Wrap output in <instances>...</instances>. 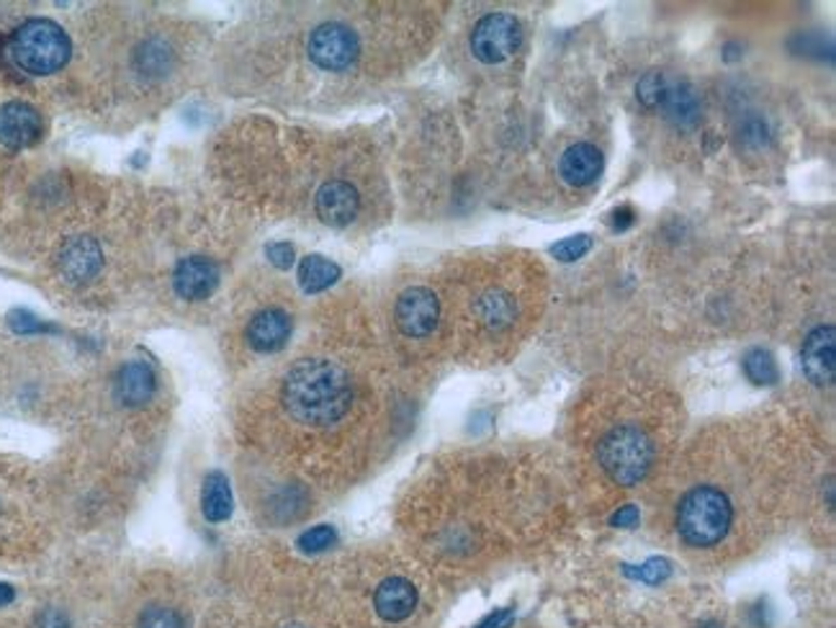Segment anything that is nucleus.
I'll return each instance as SVG.
<instances>
[{
  "label": "nucleus",
  "mask_w": 836,
  "mask_h": 628,
  "mask_svg": "<svg viewBox=\"0 0 836 628\" xmlns=\"http://www.w3.org/2000/svg\"><path fill=\"white\" fill-rule=\"evenodd\" d=\"M659 109L664 111V116H667L672 124L696 126L700 122V109H703V106H700L698 90L692 88L690 83L672 81L669 77L667 94H664V101Z\"/></svg>",
  "instance_id": "17"
},
{
  "label": "nucleus",
  "mask_w": 836,
  "mask_h": 628,
  "mask_svg": "<svg viewBox=\"0 0 836 628\" xmlns=\"http://www.w3.org/2000/svg\"><path fill=\"white\" fill-rule=\"evenodd\" d=\"M139 628H183V620L173 608H165V605H150V608L142 611Z\"/></svg>",
  "instance_id": "26"
},
{
  "label": "nucleus",
  "mask_w": 836,
  "mask_h": 628,
  "mask_svg": "<svg viewBox=\"0 0 836 628\" xmlns=\"http://www.w3.org/2000/svg\"><path fill=\"white\" fill-rule=\"evenodd\" d=\"M11 328L16 330V333L21 335H28V333H45V330H49L47 324H41L37 317L24 312V309H19V312L11 315Z\"/></svg>",
  "instance_id": "29"
},
{
  "label": "nucleus",
  "mask_w": 836,
  "mask_h": 628,
  "mask_svg": "<svg viewBox=\"0 0 836 628\" xmlns=\"http://www.w3.org/2000/svg\"><path fill=\"white\" fill-rule=\"evenodd\" d=\"M41 628H70L67 626V620H65V616H62V613H45V616H41Z\"/></svg>",
  "instance_id": "33"
},
{
  "label": "nucleus",
  "mask_w": 836,
  "mask_h": 628,
  "mask_svg": "<svg viewBox=\"0 0 836 628\" xmlns=\"http://www.w3.org/2000/svg\"><path fill=\"white\" fill-rule=\"evenodd\" d=\"M170 65H173V49H170L162 39L142 41L137 54H134V67L147 77L165 75Z\"/></svg>",
  "instance_id": "20"
},
{
  "label": "nucleus",
  "mask_w": 836,
  "mask_h": 628,
  "mask_svg": "<svg viewBox=\"0 0 836 628\" xmlns=\"http://www.w3.org/2000/svg\"><path fill=\"white\" fill-rule=\"evenodd\" d=\"M636 524H639V507L636 505H623L611 518V526L615 528H634Z\"/></svg>",
  "instance_id": "30"
},
{
  "label": "nucleus",
  "mask_w": 836,
  "mask_h": 628,
  "mask_svg": "<svg viewBox=\"0 0 836 628\" xmlns=\"http://www.w3.org/2000/svg\"><path fill=\"white\" fill-rule=\"evenodd\" d=\"M626 575L628 577H636V580L647 582V584H659L664 582L667 577L672 575V564L667 559H649L643 562L641 567H630V564H626Z\"/></svg>",
  "instance_id": "25"
},
{
  "label": "nucleus",
  "mask_w": 836,
  "mask_h": 628,
  "mask_svg": "<svg viewBox=\"0 0 836 628\" xmlns=\"http://www.w3.org/2000/svg\"><path fill=\"white\" fill-rule=\"evenodd\" d=\"M590 250H592V237L590 235L566 237V239H562V243H556L554 248H551V253H554L558 260H564V263H574V260L585 258Z\"/></svg>",
  "instance_id": "27"
},
{
  "label": "nucleus",
  "mask_w": 836,
  "mask_h": 628,
  "mask_svg": "<svg viewBox=\"0 0 836 628\" xmlns=\"http://www.w3.org/2000/svg\"><path fill=\"white\" fill-rule=\"evenodd\" d=\"M803 371L816 386L834 384L836 377V333L832 324H821L803 343Z\"/></svg>",
  "instance_id": "11"
},
{
  "label": "nucleus",
  "mask_w": 836,
  "mask_h": 628,
  "mask_svg": "<svg viewBox=\"0 0 836 628\" xmlns=\"http://www.w3.org/2000/svg\"><path fill=\"white\" fill-rule=\"evenodd\" d=\"M394 317L407 337H425L435 330L438 317H441V305H438V296L430 288L415 286L399 296Z\"/></svg>",
  "instance_id": "7"
},
{
  "label": "nucleus",
  "mask_w": 836,
  "mask_h": 628,
  "mask_svg": "<svg viewBox=\"0 0 836 628\" xmlns=\"http://www.w3.org/2000/svg\"><path fill=\"white\" fill-rule=\"evenodd\" d=\"M360 41L356 32L345 24H322L309 37V58L317 67L330 73H343L358 60Z\"/></svg>",
  "instance_id": "6"
},
{
  "label": "nucleus",
  "mask_w": 836,
  "mask_h": 628,
  "mask_svg": "<svg viewBox=\"0 0 836 628\" xmlns=\"http://www.w3.org/2000/svg\"><path fill=\"white\" fill-rule=\"evenodd\" d=\"M335 541H337L335 528H332V526H315V528H309L307 533L299 535L296 546H299L304 554H320V552H328L330 546H335Z\"/></svg>",
  "instance_id": "24"
},
{
  "label": "nucleus",
  "mask_w": 836,
  "mask_h": 628,
  "mask_svg": "<svg viewBox=\"0 0 836 628\" xmlns=\"http://www.w3.org/2000/svg\"><path fill=\"white\" fill-rule=\"evenodd\" d=\"M558 173H562L564 183H569L574 188L590 186L602 173V152L590 143L571 145L569 150L562 155Z\"/></svg>",
  "instance_id": "16"
},
{
  "label": "nucleus",
  "mask_w": 836,
  "mask_h": 628,
  "mask_svg": "<svg viewBox=\"0 0 836 628\" xmlns=\"http://www.w3.org/2000/svg\"><path fill=\"white\" fill-rule=\"evenodd\" d=\"M286 412L304 426H332L343 420L353 405V381L348 371L328 358H304L286 373L281 384Z\"/></svg>",
  "instance_id": "1"
},
{
  "label": "nucleus",
  "mask_w": 836,
  "mask_h": 628,
  "mask_svg": "<svg viewBox=\"0 0 836 628\" xmlns=\"http://www.w3.org/2000/svg\"><path fill=\"white\" fill-rule=\"evenodd\" d=\"M700 628H721V626H718V624H713V620H711V624H703Z\"/></svg>",
  "instance_id": "35"
},
{
  "label": "nucleus",
  "mask_w": 836,
  "mask_h": 628,
  "mask_svg": "<svg viewBox=\"0 0 836 628\" xmlns=\"http://www.w3.org/2000/svg\"><path fill=\"white\" fill-rule=\"evenodd\" d=\"M317 217L330 227H348V224L358 217L360 209V196L358 190L345 181H330L317 190L315 199Z\"/></svg>",
  "instance_id": "12"
},
{
  "label": "nucleus",
  "mask_w": 836,
  "mask_h": 628,
  "mask_svg": "<svg viewBox=\"0 0 836 628\" xmlns=\"http://www.w3.org/2000/svg\"><path fill=\"white\" fill-rule=\"evenodd\" d=\"M73 45L60 24L32 19L11 37V58L28 75H52L67 65Z\"/></svg>",
  "instance_id": "2"
},
{
  "label": "nucleus",
  "mask_w": 836,
  "mask_h": 628,
  "mask_svg": "<svg viewBox=\"0 0 836 628\" xmlns=\"http://www.w3.org/2000/svg\"><path fill=\"white\" fill-rule=\"evenodd\" d=\"M732 520V503L715 487H696L677 507V531L696 549H708L724 541Z\"/></svg>",
  "instance_id": "3"
},
{
  "label": "nucleus",
  "mask_w": 836,
  "mask_h": 628,
  "mask_svg": "<svg viewBox=\"0 0 836 628\" xmlns=\"http://www.w3.org/2000/svg\"><path fill=\"white\" fill-rule=\"evenodd\" d=\"M173 288L181 299L201 301L209 299L219 288V266L211 258L190 256L175 266Z\"/></svg>",
  "instance_id": "10"
},
{
  "label": "nucleus",
  "mask_w": 836,
  "mask_h": 628,
  "mask_svg": "<svg viewBox=\"0 0 836 628\" xmlns=\"http://www.w3.org/2000/svg\"><path fill=\"white\" fill-rule=\"evenodd\" d=\"M288 335H292V317L275 307L260 309L250 320V324H247V343L258 353L281 350L283 345H286Z\"/></svg>",
  "instance_id": "13"
},
{
  "label": "nucleus",
  "mask_w": 836,
  "mask_h": 628,
  "mask_svg": "<svg viewBox=\"0 0 836 628\" xmlns=\"http://www.w3.org/2000/svg\"><path fill=\"white\" fill-rule=\"evenodd\" d=\"M522 45V26L507 13H489L474 26L471 52L484 65H497L513 58Z\"/></svg>",
  "instance_id": "5"
},
{
  "label": "nucleus",
  "mask_w": 836,
  "mask_h": 628,
  "mask_svg": "<svg viewBox=\"0 0 836 628\" xmlns=\"http://www.w3.org/2000/svg\"><path fill=\"white\" fill-rule=\"evenodd\" d=\"M201 513L209 524H224L232 515V490L222 471H211L201 487Z\"/></svg>",
  "instance_id": "18"
},
{
  "label": "nucleus",
  "mask_w": 836,
  "mask_h": 628,
  "mask_svg": "<svg viewBox=\"0 0 836 628\" xmlns=\"http://www.w3.org/2000/svg\"><path fill=\"white\" fill-rule=\"evenodd\" d=\"M667 86H669V77L664 73H659V70H651V73H647L641 77L639 83H636V98H639L643 109H659L664 101V94H667Z\"/></svg>",
  "instance_id": "23"
},
{
  "label": "nucleus",
  "mask_w": 836,
  "mask_h": 628,
  "mask_svg": "<svg viewBox=\"0 0 836 628\" xmlns=\"http://www.w3.org/2000/svg\"><path fill=\"white\" fill-rule=\"evenodd\" d=\"M45 122L32 103L9 101L0 106V145L9 150H26L41 139Z\"/></svg>",
  "instance_id": "8"
},
{
  "label": "nucleus",
  "mask_w": 836,
  "mask_h": 628,
  "mask_svg": "<svg viewBox=\"0 0 836 628\" xmlns=\"http://www.w3.org/2000/svg\"><path fill=\"white\" fill-rule=\"evenodd\" d=\"M743 373H747V379L757 386H772L780 379L775 356L764 348H752L743 356Z\"/></svg>",
  "instance_id": "22"
},
{
  "label": "nucleus",
  "mask_w": 836,
  "mask_h": 628,
  "mask_svg": "<svg viewBox=\"0 0 836 628\" xmlns=\"http://www.w3.org/2000/svg\"><path fill=\"white\" fill-rule=\"evenodd\" d=\"M155 390H158V377H155L152 366H147L145 361L124 364L116 373V384H113L116 399L124 407L147 405L155 397Z\"/></svg>",
  "instance_id": "14"
},
{
  "label": "nucleus",
  "mask_w": 836,
  "mask_h": 628,
  "mask_svg": "<svg viewBox=\"0 0 836 628\" xmlns=\"http://www.w3.org/2000/svg\"><path fill=\"white\" fill-rule=\"evenodd\" d=\"M373 605H377L379 616L389 620V624H399V620L413 616L417 608L415 584L405 580V577H389L377 588Z\"/></svg>",
  "instance_id": "15"
},
{
  "label": "nucleus",
  "mask_w": 836,
  "mask_h": 628,
  "mask_svg": "<svg viewBox=\"0 0 836 628\" xmlns=\"http://www.w3.org/2000/svg\"><path fill=\"white\" fill-rule=\"evenodd\" d=\"M340 266L322 256H307L299 266V286L307 294H320L340 279Z\"/></svg>",
  "instance_id": "19"
},
{
  "label": "nucleus",
  "mask_w": 836,
  "mask_h": 628,
  "mask_svg": "<svg viewBox=\"0 0 836 628\" xmlns=\"http://www.w3.org/2000/svg\"><path fill=\"white\" fill-rule=\"evenodd\" d=\"M294 628H296V626H294Z\"/></svg>",
  "instance_id": "36"
},
{
  "label": "nucleus",
  "mask_w": 836,
  "mask_h": 628,
  "mask_svg": "<svg viewBox=\"0 0 836 628\" xmlns=\"http://www.w3.org/2000/svg\"><path fill=\"white\" fill-rule=\"evenodd\" d=\"M598 461L615 484L634 487L649 475L654 446L641 428L618 426L598 443Z\"/></svg>",
  "instance_id": "4"
},
{
  "label": "nucleus",
  "mask_w": 836,
  "mask_h": 628,
  "mask_svg": "<svg viewBox=\"0 0 836 628\" xmlns=\"http://www.w3.org/2000/svg\"><path fill=\"white\" fill-rule=\"evenodd\" d=\"M13 598H16V592H13L11 584H3V582H0V608H3V605L13 603Z\"/></svg>",
  "instance_id": "34"
},
{
  "label": "nucleus",
  "mask_w": 836,
  "mask_h": 628,
  "mask_svg": "<svg viewBox=\"0 0 836 628\" xmlns=\"http://www.w3.org/2000/svg\"><path fill=\"white\" fill-rule=\"evenodd\" d=\"M630 224H634V209L620 207L618 211H615V220H613V230L615 232H626Z\"/></svg>",
  "instance_id": "32"
},
{
  "label": "nucleus",
  "mask_w": 836,
  "mask_h": 628,
  "mask_svg": "<svg viewBox=\"0 0 836 628\" xmlns=\"http://www.w3.org/2000/svg\"><path fill=\"white\" fill-rule=\"evenodd\" d=\"M266 256H268V260H271L275 268L286 271V268L294 266L296 253H294V245L292 243H271L266 248Z\"/></svg>",
  "instance_id": "28"
},
{
  "label": "nucleus",
  "mask_w": 836,
  "mask_h": 628,
  "mask_svg": "<svg viewBox=\"0 0 836 628\" xmlns=\"http://www.w3.org/2000/svg\"><path fill=\"white\" fill-rule=\"evenodd\" d=\"M57 266H60V273L70 284H88L90 279L98 276L103 266L101 245L88 235L70 237L57 253Z\"/></svg>",
  "instance_id": "9"
},
{
  "label": "nucleus",
  "mask_w": 836,
  "mask_h": 628,
  "mask_svg": "<svg viewBox=\"0 0 836 628\" xmlns=\"http://www.w3.org/2000/svg\"><path fill=\"white\" fill-rule=\"evenodd\" d=\"M477 315L487 328L502 330L515 320V299L505 292H489L477 301Z\"/></svg>",
  "instance_id": "21"
},
{
  "label": "nucleus",
  "mask_w": 836,
  "mask_h": 628,
  "mask_svg": "<svg viewBox=\"0 0 836 628\" xmlns=\"http://www.w3.org/2000/svg\"><path fill=\"white\" fill-rule=\"evenodd\" d=\"M513 620H515V611L502 608V611H494L492 616H487L477 628H509Z\"/></svg>",
  "instance_id": "31"
}]
</instances>
